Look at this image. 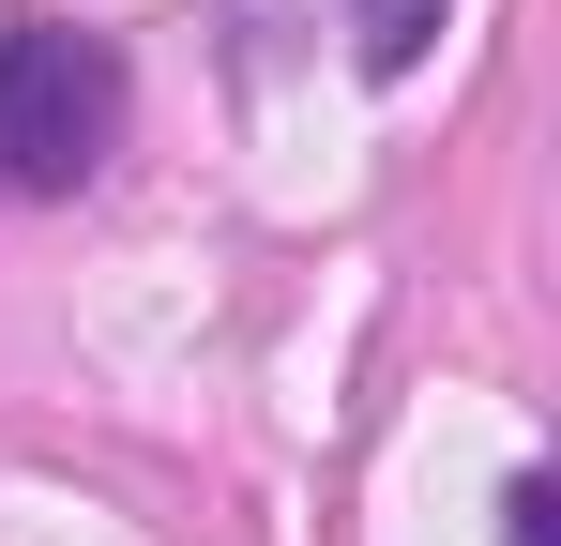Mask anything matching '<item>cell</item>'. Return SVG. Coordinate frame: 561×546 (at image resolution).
<instances>
[{
  "label": "cell",
  "mask_w": 561,
  "mask_h": 546,
  "mask_svg": "<svg viewBox=\"0 0 561 546\" xmlns=\"http://www.w3.org/2000/svg\"><path fill=\"white\" fill-rule=\"evenodd\" d=\"M122 46L106 31H61V15H15L0 31V182L15 197H77V182L122 152Z\"/></svg>",
  "instance_id": "cell-1"
},
{
  "label": "cell",
  "mask_w": 561,
  "mask_h": 546,
  "mask_svg": "<svg viewBox=\"0 0 561 546\" xmlns=\"http://www.w3.org/2000/svg\"><path fill=\"white\" fill-rule=\"evenodd\" d=\"M440 15H456V0H350V46H365V77H410V61L440 46Z\"/></svg>",
  "instance_id": "cell-2"
},
{
  "label": "cell",
  "mask_w": 561,
  "mask_h": 546,
  "mask_svg": "<svg viewBox=\"0 0 561 546\" xmlns=\"http://www.w3.org/2000/svg\"><path fill=\"white\" fill-rule=\"evenodd\" d=\"M501 546H561V486H547V470L501 486Z\"/></svg>",
  "instance_id": "cell-3"
}]
</instances>
